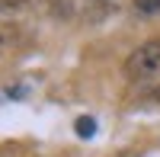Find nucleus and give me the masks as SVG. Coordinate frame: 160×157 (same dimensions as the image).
I'll return each mask as SVG.
<instances>
[{
  "mask_svg": "<svg viewBox=\"0 0 160 157\" xmlns=\"http://www.w3.org/2000/svg\"><path fill=\"white\" fill-rule=\"evenodd\" d=\"M19 38H22V26H16V23H0V51L16 48Z\"/></svg>",
  "mask_w": 160,
  "mask_h": 157,
  "instance_id": "f03ea898",
  "label": "nucleus"
},
{
  "mask_svg": "<svg viewBox=\"0 0 160 157\" xmlns=\"http://www.w3.org/2000/svg\"><path fill=\"white\" fill-rule=\"evenodd\" d=\"M74 128H77V135H80V138H90L93 132H96V122H93V119H77Z\"/></svg>",
  "mask_w": 160,
  "mask_h": 157,
  "instance_id": "20e7f679",
  "label": "nucleus"
},
{
  "mask_svg": "<svg viewBox=\"0 0 160 157\" xmlns=\"http://www.w3.org/2000/svg\"><path fill=\"white\" fill-rule=\"evenodd\" d=\"M26 3H29V0H0V13H16Z\"/></svg>",
  "mask_w": 160,
  "mask_h": 157,
  "instance_id": "39448f33",
  "label": "nucleus"
},
{
  "mask_svg": "<svg viewBox=\"0 0 160 157\" xmlns=\"http://www.w3.org/2000/svg\"><path fill=\"white\" fill-rule=\"evenodd\" d=\"M154 99H157V103H160V87H157V90H154Z\"/></svg>",
  "mask_w": 160,
  "mask_h": 157,
  "instance_id": "423d86ee",
  "label": "nucleus"
},
{
  "mask_svg": "<svg viewBox=\"0 0 160 157\" xmlns=\"http://www.w3.org/2000/svg\"><path fill=\"white\" fill-rule=\"evenodd\" d=\"M135 13H141V16H157L160 0H135Z\"/></svg>",
  "mask_w": 160,
  "mask_h": 157,
  "instance_id": "7ed1b4c3",
  "label": "nucleus"
},
{
  "mask_svg": "<svg viewBox=\"0 0 160 157\" xmlns=\"http://www.w3.org/2000/svg\"><path fill=\"white\" fill-rule=\"evenodd\" d=\"M160 74V38H148L125 58V77L128 80H148Z\"/></svg>",
  "mask_w": 160,
  "mask_h": 157,
  "instance_id": "f257e3e1",
  "label": "nucleus"
}]
</instances>
